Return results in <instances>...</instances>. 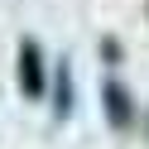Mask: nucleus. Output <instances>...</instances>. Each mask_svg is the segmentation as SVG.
Returning <instances> with one entry per match:
<instances>
[{
  "label": "nucleus",
  "mask_w": 149,
  "mask_h": 149,
  "mask_svg": "<svg viewBox=\"0 0 149 149\" xmlns=\"http://www.w3.org/2000/svg\"><path fill=\"white\" fill-rule=\"evenodd\" d=\"M19 77H24V91H29V96L43 91V72H39V53H34V43H24V53H19Z\"/></svg>",
  "instance_id": "obj_1"
}]
</instances>
